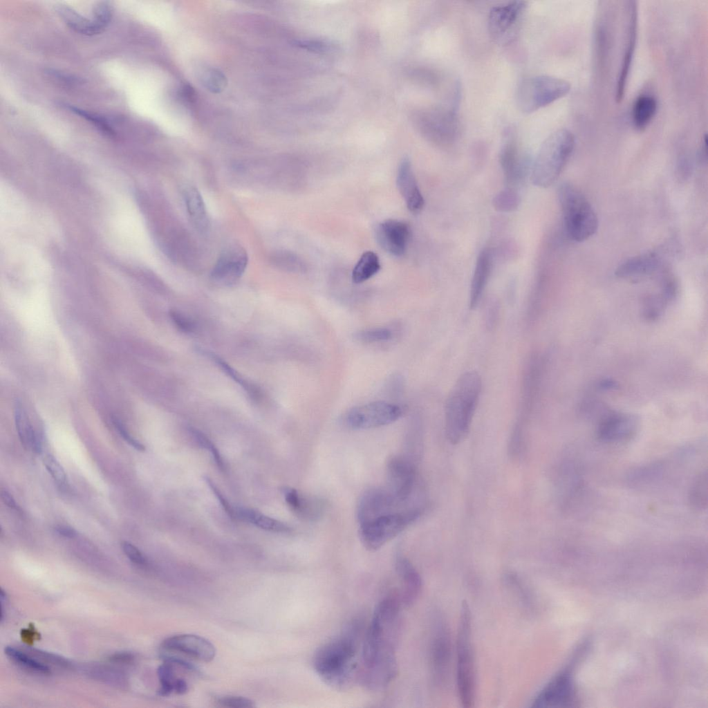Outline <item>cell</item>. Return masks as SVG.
Returning <instances> with one entry per match:
<instances>
[{
    "label": "cell",
    "instance_id": "cell-34",
    "mask_svg": "<svg viewBox=\"0 0 708 708\" xmlns=\"http://www.w3.org/2000/svg\"><path fill=\"white\" fill-rule=\"evenodd\" d=\"M203 353L207 354V355H208L229 377L241 386L251 399L258 400L261 398V392L257 385L245 380L236 370H234L219 356L207 351H203Z\"/></svg>",
    "mask_w": 708,
    "mask_h": 708
},
{
    "label": "cell",
    "instance_id": "cell-55",
    "mask_svg": "<svg viewBox=\"0 0 708 708\" xmlns=\"http://www.w3.org/2000/svg\"><path fill=\"white\" fill-rule=\"evenodd\" d=\"M94 671H95V673H94L95 676H97L100 679H102L103 680L109 682H115L117 679H115V678H119L120 676L121 675L118 673L116 671H113L111 669H106L104 667H97V669H94Z\"/></svg>",
    "mask_w": 708,
    "mask_h": 708
},
{
    "label": "cell",
    "instance_id": "cell-59",
    "mask_svg": "<svg viewBox=\"0 0 708 708\" xmlns=\"http://www.w3.org/2000/svg\"><path fill=\"white\" fill-rule=\"evenodd\" d=\"M188 691V684L187 682L183 678H177L174 682V692L182 695L185 694Z\"/></svg>",
    "mask_w": 708,
    "mask_h": 708
},
{
    "label": "cell",
    "instance_id": "cell-49",
    "mask_svg": "<svg viewBox=\"0 0 708 708\" xmlns=\"http://www.w3.org/2000/svg\"><path fill=\"white\" fill-rule=\"evenodd\" d=\"M121 546L126 556L133 563L142 566L147 565L146 558L134 545L128 541H123Z\"/></svg>",
    "mask_w": 708,
    "mask_h": 708
},
{
    "label": "cell",
    "instance_id": "cell-1",
    "mask_svg": "<svg viewBox=\"0 0 708 708\" xmlns=\"http://www.w3.org/2000/svg\"><path fill=\"white\" fill-rule=\"evenodd\" d=\"M402 604L389 596L375 606L362 640L359 678L368 689L380 691L398 673L396 652L400 637Z\"/></svg>",
    "mask_w": 708,
    "mask_h": 708
},
{
    "label": "cell",
    "instance_id": "cell-11",
    "mask_svg": "<svg viewBox=\"0 0 708 708\" xmlns=\"http://www.w3.org/2000/svg\"><path fill=\"white\" fill-rule=\"evenodd\" d=\"M424 122L428 136L442 146L452 144L460 133L456 106L434 109L426 115Z\"/></svg>",
    "mask_w": 708,
    "mask_h": 708
},
{
    "label": "cell",
    "instance_id": "cell-31",
    "mask_svg": "<svg viewBox=\"0 0 708 708\" xmlns=\"http://www.w3.org/2000/svg\"><path fill=\"white\" fill-rule=\"evenodd\" d=\"M658 108L656 99L647 94L641 95L634 102L632 108V122L640 131L644 129L654 118Z\"/></svg>",
    "mask_w": 708,
    "mask_h": 708
},
{
    "label": "cell",
    "instance_id": "cell-19",
    "mask_svg": "<svg viewBox=\"0 0 708 708\" xmlns=\"http://www.w3.org/2000/svg\"><path fill=\"white\" fill-rule=\"evenodd\" d=\"M628 3L626 39L615 86V99L618 102H621L624 97L637 40V10L636 2L628 1Z\"/></svg>",
    "mask_w": 708,
    "mask_h": 708
},
{
    "label": "cell",
    "instance_id": "cell-33",
    "mask_svg": "<svg viewBox=\"0 0 708 708\" xmlns=\"http://www.w3.org/2000/svg\"><path fill=\"white\" fill-rule=\"evenodd\" d=\"M381 268L377 254L373 251L364 252L360 257L352 271V281L361 283L376 274Z\"/></svg>",
    "mask_w": 708,
    "mask_h": 708
},
{
    "label": "cell",
    "instance_id": "cell-48",
    "mask_svg": "<svg viewBox=\"0 0 708 708\" xmlns=\"http://www.w3.org/2000/svg\"><path fill=\"white\" fill-rule=\"evenodd\" d=\"M169 317L175 326L184 333H191L195 329V324L189 318L176 310H170Z\"/></svg>",
    "mask_w": 708,
    "mask_h": 708
},
{
    "label": "cell",
    "instance_id": "cell-24",
    "mask_svg": "<svg viewBox=\"0 0 708 708\" xmlns=\"http://www.w3.org/2000/svg\"><path fill=\"white\" fill-rule=\"evenodd\" d=\"M282 493L291 510L303 520L315 521L324 513L325 503L317 497L305 496L289 487H283Z\"/></svg>",
    "mask_w": 708,
    "mask_h": 708
},
{
    "label": "cell",
    "instance_id": "cell-50",
    "mask_svg": "<svg viewBox=\"0 0 708 708\" xmlns=\"http://www.w3.org/2000/svg\"><path fill=\"white\" fill-rule=\"evenodd\" d=\"M113 423L118 431L120 435L124 438V440L129 443L131 447L137 449L138 451H143L145 449V446L137 440L136 438L131 436L130 433L127 430L122 422L116 418H113Z\"/></svg>",
    "mask_w": 708,
    "mask_h": 708
},
{
    "label": "cell",
    "instance_id": "cell-51",
    "mask_svg": "<svg viewBox=\"0 0 708 708\" xmlns=\"http://www.w3.org/2000/svg\"><path fill=\"white\" fill-rule=\"evenodd\" d=\"M30 653H32L35 655H38L39 658H41V659L47 660L48 662H50V663H53V664H57V665H59L61 667H68L69 666V664H70L69 662L66 659H64V658H62L60 656H58L57 655H54V654H52V653H46V652H44V651H41L38 650V649H30Z\"/></svg>",
    "mask_w": 708,
    "mask_h": 708
},
{
    "label": "cell",
    "instance_id": "cell-36",
    "mask_svg": "<svg viewBox=\"0 0 708 708\" xmlns=\"http://www.w3.org/2000/svg\"><path fill=\"white\" fill-rule=\"evenodd\" d=\"M4 651L13 661L29 670L43 674L50 673L49 667L46 664L37 661L28 654H26L17 649L12 646H6Z\"/></svg>",
    "mask_w": 708,
    "mask_h": 708
},
{
    "label": "cell",
    "instance_id": "cell-9",
    "mask_svg": "<svg viewBox=\"0 0 708 708\" xmlns=\"http://www.w3.org/2000/svg\"><path fill=\"white\" fill-rule=\"evenodd\" d=\"M402 409L395 404L376 401L355 407L345 416V422L353 429H368L389 425L402 415Z\"/></svg>",
    "mask_w": 708,
    "mask_h": 708
},
{
    "label": "cell",
    "instance_id": "cell-40",
    "mask_svg": "<svg viewBox=\"0 0 708 708\" xmlns=\"http://www.w3.org/2000/svg\"><path fill=\"white\" fill-rule=\"evenodd\" d=\"M66 108L93 124L96 128L104 133L106 135L111 137L115 136V132L112 127L109 124L106 119L100 115L72 105L66 104Z\"/></svg>",
    "mask_w": 708,
    "mask_h": 708
},
{
    "label": "cell",
    "instance_id": "cell-10",
    "mask_svg": "<svg viewBox=\"0 0 708 708\" xmlns=\"http://www.w3.org/2000/svg\"><path fill=\"white\" fill-rule=\"evenodd\" d=\"M400 502L386 487H371L363 492L357 505L356 515L359 525L379 516L409 508Z\"/></svg>",
    "mask_w": 708,
    "mask_h": 708
},
{
    "label": "cell",
    "instance_id": "cell-35",
    "mask_svg": "<svg viewBox=\"0 0 708 708\" xmlns=\"http://www.w3.org/2000/svg\"><path fill=\"white\" fill-rule=\"evenodd\" d=\"M707 473L705 471L697 477L689 492L690 504L696 510H703L707 508Z\"/></svg>",
    "mask_w": 708,
    "mask_h": 708
},
{
    "label": "cell",
    "instance_id": "cell-45",
    "mask_svg": "<svg viewBox=\"0 0 708 708\" xmlns=\"http://www.w3.org/2000/svg\"><path fill=\"white\" fill-rule=\"evenodd\" d=\"M216 702L220 706L232 708H250L255 706L254 702L241 696H225L218 698Z\"/></svg>",
    "mask_w": 708,
    "mask_h": 708
},
{
    "label": "cell",
    "instance_id": "cell-20",
    "mask_svg": "<svg viewBox=\"0 0 708 708\" xmlns=\"http://www.w3.org/2000/svg\"><path fill=\"white\" fill-rule=\"evenodd\" d=\"M638 421L635 416L611 412L602 416L599 422L597 438L606 442H620L630 438L635 433Z\"/></svg>",
    "mask_w": 708,
    "mask_h": 708
},
{
    "label": "cell",
    "instance_id": "cell-6",
    "mask_svg": "<svg viewBox=\"0 0 708 708\" xmlns=\"http://www.w3.org/2000/svg\"><path fill=\"white\" fill-rule=\"evenodd\" d=\"M456 681L460 701L472 707L475 698V663L472 642V615L468 604L461 605L456 640Z\"/></svg>",
    "mask_w": 708,
    "mask_h": 708
},
{
    "label": "cell",
    "instance_id": "cell-56",
    "mask_svg": "<svg viewBox=\"0 0 708 708\" xmlns=\"http://www.w3.org/2000/svg\"><path fill=\"white\" fill-rule=\"evenodd\" d=\"M55 530L58 534L64 537L71 539L77 536L76 531L73 528L66 525H57L55 528Z\"/></svg>",
    "mask_w": 708,
    "mask_h": 708
},
{
    "label": "cell",
    "instance_id": "cell-5",
    "mask_svg": "<svg viewBox=\"0 0 708 708\" xmlns=\"http://www.w3.org/2000/svg\"><path fill=\"white\" fill-rule=\"evenodd\" d=\"M558 198L568 236L581 242L593 235L598 227L597 216L585 196L575 186L564 183L559 186Z\"/></svg>",
    "mask_w": 708,
    "mask_h": 708
},
{
    "label": "cell",
    "instance_id": "cell-15",
    "mask_svg": "<svg viewBox=\"0 0 708 708\" xmlns=\"http://www.w3.org/2000/svg\"><path fill=\"white\" fill-rule=\"evenodd\" d=\"M545 360L540 353H531L525 364L521 386L522 414L530 413L538 400L544 371Z\"/></svg>",
    "mask_w": 708,
    "mask_h": 708
},
{
    "label": "cell",
    "instance_id": "cell-32",
    "mask_svg": "<svg viewBox=\"0 0 708 708\" xmlns=\"http://www.w3.org/2000/svg\"><path fill=\"white\" fill-rule=\"evenodd\" d=\"M234 510L236 517L253 524L261 529L276 532H288L290 531V528L283 522L266 516L254 510L237 507Z\"/></svg>",
    "mask_w": 708,
    "mask_h": 708
},
{
    "label": "cell",
    "instance_id": "cell-39",
    "mask_svg": "<svg viewBox=\"0 0 708 708\" xmlns=\"http://www.w3.org/2000/svg\"><path fill=\"white\" fill-rule=\"evenodd\" d=\"M157 672L160 683L158 693L161 696H167L174 691L176 678L174 676V664L164 660V663L158 667Z\"/></svg>",
    "mask_w": 708,
    "mask_h": 708
},
{
    "label": "cell",
    "instance_id": "cell-54",
    "mask_svg": "<svg viewBox=\"0 0 708 708\" xmlns=\"http://www.w3.org/2000/svg\"><path fill=\"white\" fill-rule=\"evenodd\" d=\"M295 45L310 50H324L329 48V44L319 40H297Z\"/></svg>",
    "mask_w": 708,
    "mask_h": 708
},
{
    "label": "cell",
    "instance_id": "cell-58",
    "mask_svg": "<svg viewBox=\"0 0 708 708\" xmlns=\"http://www.w3.org/2000/svg\"><path fill=\"white\" fill-rule=\"evenodd\" d=\"M1 499L3 503L12 509L17 508V505L12 496L6 490L1 491Z\"/></svg>",
    "mask_w": 708,
    "mask_h": 708
},
{
    "label": "cell",
    "instance_id": "cell-60",
    "mask_svg": "<svg viewBox=\"0 0 708 708\" xmlns=\"http://www.w3.org/2000/svg\"><path fill=\"white\" fill-rule=\"evenodd\" d=\"M599 386L602 389H614L617 386V384L615 382H614L613 381H611V380H606L602 381L600 382V384H599Z\"/></svg>",
    "mask_w": 708,
    "mask_h": 708
},
{
    "label": "cell",
    "instance_id": "cell-57",
    "mask_svg": "<svg viewBox=\"0 0 708 708\" xmlns=\"http://www.w3.org/2000/svg\"><path fill=\"white\" fill-rule=\"evenodd\" d=\"M182 97L189 102H194L196 100V92L189 84H185L180 91Z\"/></svg>",
    "mask_w": 708,
    "mask_h": 708
},
{
    "label": "cell",
    "instance_id": "cell-42",
    "mask_svg": "<svg viewBox=\"0 0 708 708\" xmlns=\"http://www.w3.org/2000/svg\"><path fill=\"white\" fill-rule=\"evenodd\" d=\"M392 337L391 331L386 328H372L360 330L354 334L357 341L374 343L387 341Z\"/></svg>",
    "mask_w": 708,
    "mask_h": 708
},
{
    "label": "cell",
    "instance_id": "cell-7",
    "mask_svg": "<svg viewBox=\"0 0 708 708\" xmlns=\"http://www.w3.org/2000/svg\"><path fill=\"white\" fill-rule=\"evenodd\" d=\"M570 90L569 82L559 77H529L522 80L518 85L516 103L521 111L530 113L564 97Z\"/></svg>",
    "mask_w": 708,
    "mask_h": 708
},
{
    "label": "cell",
    "instance_id": "cell-2",
    "mask_svg": "<svg viewBox=\"0 0 708 708\" xmlns=\"http://www.w3.org/2000/svg\"><path fill=\"white\" fill-rule=\"evenodd\" d=\"M357 625L351 624L346 631L319 648L313 656L315 673L335 689H345L359 678Z\"/></svg>",
    "mask_w": 708,
    "mask_h": 708
},
{
    "label": "cell",
    "instance_id": "cell-52",
    "mask_svg": "<svg viewBox=\"0 0 708 708\" xmlns=\"http://www.w3.org/2000/svg\"><path fill=\"white\" fill-rule=\"evenodd\" d=\"M205 479L207 485L210 487L212 492L214 493L215 496L219 501L223 509L227 512V514L231 518H236L234 508L231 507L227 501L225 499V497L223 496V494L221 493V492L218 490V489L215 486V485L210 479H209L207 477H206Z\"/></svg>",
    "mask_w": 708,
    "mask_h": 708
},
{
    "label": "cell",
    "instance_id": "cell-38",
    "mask_svg": "<svg viewBox=\"0 0 708 708\" xmlns=\"http://www.w3.org/2000/svg\"><path fill=\"white\" fill-rule=\"evenodd\" d=\"M201 80L204 86L212 93H221L227 85L225 75L218 69L209 68L201 75Z\"/></svg>",
    "mask_w": 708,
    "mask_h": 708
},
{
    "label": "cell",
    "instance_id": "cell-53",
    "mask_svg": "<svg viewBox=\"0 0 708 708\" xmlns=\"http://www.w3.org/2000/svg\"><path fill=\"white\" fill-rule=\"evenodd\" d=\"M108 660L111 662L118 664H129L134 662L135 655L127 651L117 652L111 655Z\"/></svg>",
    "mask_w": 708,
    "mask_h": 708
},
{
    "label": "cell",
    "instance_id": "cell-25",
    "mask_svg": "<svg viewBox=\"0 0 708 708\" xmlns=\"http://www.w3.org/2000/svg\"><path fill=\"white\" fill-rule=\"evenodd\" d=\"M500 164L508 185L517 183L523 171L524 159L514 136L507 134L499 153Z\"/></svg>",
    "mask_w": 708,
    "mask_h": 708
},
{
    "label": "cell",
    "instance_id": "cell-12",
    "mask_svg": "<svg viewBox=\"0 0 708 708\" xmlns=\"http://www.w3.org/2000/svg\"><path fill=\"white\" fill-rule=\"evenodd\" d=\"M386 488L402 503L410 499L415 488L416 472L413 464L402 456H393L386 465Z\"/></svg>",
    "mask_w": 708,
    "mask_h": 708
},
{
    "label": "cell",
    "instance_id": "cell-14",
    "mask_svg": "<svg viewBox=\"0 0 708 708\" xmlns=\"http://www.w3.org/2000/svg\"><path fill=\"white\" fill-rule=\"evenodd\" d=\"M451 656L449 630L443 621L437 623L430 645V665L436 683L442 684L448 678Z\"/></svg>",
    "mask_w": 708,
    "mask_h": 708
},
{
    "label": "cell",
    "instance_id": "cell-44",
    "mask_svg": "<svg viewBox=\"0 0 708 708\" xmlns=\"http://www.w3.org/2000/svg\"><path fill=\"white\" fill-rule=\"evenodd\" d=\"M44 465L59 485H64L66 483V475L59 461L52 455L47 454L43 459Z\"/></svg>",
    "mask_w": 708,
    "mask_h": 708
},
{
    "label": "cell",
    "instance_id": "cell-21",
    "mask_svg": "<svg viewBox=\"0 0 708 708\" xmlns=\"http://www.w3.org/2000/svg\"><path fill=\"white\" fill-rule=\"evenodd\" d=\"M376 239L386 252L400 257L404 254L410 236L407 223L396 219H388L380 223L375 230Z\"/></svg>",
    "mask_w": 708,
    "mask_h": 708
},
{
    "label": "cell",
    "instance_id": "cell-22",
    "mask_svg": "<svg viewBox=\"0 0 708 708\" xmlns=\"http://www.w3.org/2000/svg\"><path fill=\"white\" fill-rule=\"evenodd\" d=\"M395 570L400 582L398 598L402 606H409L418 597L422 589V579L413 563L405 557L398 555Z\"/></svg>",
    "mask_w": 708,
    "mask_h": 708
},
{
    "label": "cell",
    "instance_id": "cell-17",
    "mask_svg": "<svg viewBox=\"0 0 708 708\" xmlns=\"http://www.w3.org/2000/svg\"><path fill=\"white\" fill-rule=\"evenodd\" d=\"M248 257L240 245L227 247L218 257L210 275L216 281L230 284L239 279L247 267Z\"/></svg>",
    "mask_w": 708,
    "mask_h": 708
},
{
    "label": "cell",
    "instance_id": "cell-28",
    "mask_svg": "<svg viewBox=\"0 0 708 708\" xmlns=\"http://www.w3.org/2000/svg\"><path fill=\"white\" fill-rule=\"evenodd\" d=\"M183 193L187 210L193 225L201 232H206L209 227V219L201 194L193 186L186 187Z\"/></svg>",
    "mask_w": 708,
    "mask_h": 708
},
{
    "label": "cell",
    "instance_id": "cell-4",
    "mask_svg": "<svg viewBox=\"0 0 708 708\" xmlns=\"http://www.w3.org/2000/svg\"><path fill=\"white\" fill-rule=\"evenodd\" d=\"M575 144V136L568 129H558L549 135L534 160L531 171L532 184L542 188L552 185L569 160Z\"/></svg>",
    "mask_w": 708,
    "mask_h": 708
},
{
    "label": "cell",
    "instance_id": "cell-18",
    "mask_svg": "<svg viewBox=\"0 0 708 708\" xmlns=\"http://www.w3.org/2000/svg\"><path fill=\"white\" fill-rule=\"evenodd\" d=\"M161 648L167 652L185 654L205 662L212 661L216 655V649L209 640L192 634L169 637L162 642Z\"/></svg>",
    "mask_w": 708,
    "mask_h": 708
},
{
    "label": "cell",
    "instance_id": "cell-46",
    "mask_svg": "<svg viewBox=\"0 0 708 708\" xmlns=\"http://www.w3.org/2000/svg\"><path fill=\"white\" fill-rule=\"evenodd\" d=\"M517 205L518 196L510 190L501 192L495 198L494 206L500 211L512 210Z\"/></svg>",
    "mask_w": 708,
    "mask_h": 708
},
{
    "label": "cell",
    "instance_id": "cell-43",
    "mask_svg": "<svg viewBox=\"0 0 708 708\" xmlns=\"http://www.w3.org/2000/svg\"><path fill=\"white\" fill-rule=\"evenodd\" d=\"M189 431L201 447L209 450L218 467L223 469L224 465L222 457L212 441L203 432L195 428H189Z\"/></svg>",
    "mask_w": 708,
    "mask_h": 708
},
{
    "label": "cell",
    "instance_id": "cell-30",
    "mask_svg": "<svg viewBox=\"0 0 708 708\" xmlns=\"http://www.w3.org/2000/svg\"><path fill=\"white\" fill-rule=\"evenodd\" d=\"M55 10L66 24L76 32L85 35H94L102 32L93 19L84 17L66 5L57 4Z\"/></svg>",
    "mask_w": 708,
    "mask_h": 708
},
{
    "label": "cell",
    "instance_id": "cell-47",
    "mask_svg": "<svg viewBox=\"0 0 708 708\" xmlns=\"http://www.w3.org/2000/svg\"><path fill=\"white\" fill-rule=\"evenodd\" d=\"M499 313V304L496 300L490 301L484 311V322L487 330H492L496 326Z\"/></svg>",
    "mask_w": 708,
    "mask_h": 708
},
{
    "label": "cell",
    "instance_id": "cell-23",
    "mask_svg": "<svg viewBox=\"0 0 708 708\" xmlns=\"http://www.w3.org/2000/svg\"><path fill=\"white\" fill-rule=\"evenodd\" d=\"M396 183L408 209L413 213L420 212L425 201L408 158H404L400 163Z\"/></svg>",
    "mask_w": 708,
    "mask_h": 708
},
{
    "label": "cell",
    "instance_id": "cell-16",
    "mask_svg": "<svg viewBox=\"0 0 708 708\" xmlns=\"http://www.w3.org/2000/svg\"><path fill=\"white\" fill-rule=\"evenodd\" d=\"M526 7L525 1H514L493 7L489 12L487 28L492 37L506 39L519 21Z\"/></svg>",
    "mask_w": 708,
    "mask_h": 708
},
{
    "label": "cell",
    "instance_id": "cell-3",
    "mask_svg": "<svg viewBox=\"0 0 708 708\" xmlns=\"http://www.w3.org/2000/svg\"><path fill=\"white\" fill-rule=\"evenodd\" d=\"M481 391V377L474 371L463 373L453 386L445 407V429L450 443H459L467 434Z\"/></svg>",
    "mask_w": 708,
    "mask_h": 708
},
{
    "label": "cell",
    "instance_id": "cell-29",
    "mask_svg": "<svg viewBox=\"0 0 708 708\" xmlns=\"http://www.w3.org/2000/svg\"><path fill=\"white\" fill-rule=\"evenodd\" d=\"M15 422L21 444L34 452L39 454L41 451V441L31 425L25 409L20 403H17L15 409Z\"/></svg>",
    "mask_w": 708,
    "mask_h": 708
},
{
    "label": "cell",
    "instance_id": "cell-41",
    "mask_svg": "<svg viewBox=\"0 0 708 708\" xmlns=\"http://www.w3.org/2000/svg\"><path fill=\"white\" fill-rule=\"evenodd\" d=\"M93 21L98 28L103 32L111 21L113 15V7L110 1H103L96 3L93 8Z\"/></svg>",
    "mask_w": 708,
    "mask_h": 708
},
{
    "label": "cell",
    "instance_id": "cell-13",
    "mask_svg": "<svg viewBox=\"0 0 708 708\" xmlns=\"http://www.w3.org/2000/svg\"><path fill=\"white\" fill-rule=\"evenodd\" d=\"M575 691L569 668L558 673L541 689L532 702L534 707H561L574 702Z\"/></svg>",
    "mask_w": 708,
    "mask_h": 708
},
{
    "label": "cell",
    "instance_id": "cell-8",
    "mask_svg": "<svg viewBox=\"0 0 708 708\" xmlns=\"http://www.w3.org/2000/svg\"><path fill=\"white\" fill-rule=\"evenodd\" d=\"M419 507L387 514L359 526L360 539L370 551L380 549L420 516Z\"/></svg>",
    "mask_w": 708,
    "mask_h": 708
},
{
    "label": "cell",
    "instance_id": "cell-37",
    "mask_svg": "<svg viewBox=\"0 0 708 708\" xmlns=\"http://www.w3.org/2000/svg\"><path fill=\"white\" fill-rule=\"evenodd\" d=\"M272 263L287 271L302 272L306 269L304 262L295 254L280 250L274 252L271 257Z\"/></svg>",
    "mask_w": 708,
    "mask_h": 708
},
{
    "label": "cell",
    "instance_id": "cell-27",
    "mask_svg": "<svg viewBox=\"0 0 708 708\" xmlns=\"http://www.w3.org/2000/svg\"><path fill=\"white\" fill-rule=\"evenodd\" d=\"M662 263L658 254L646 252L626 260L618 266L615 274L620 278L638 279L654 273Z\"/></svg>",
    "mask_w": 708,
    "mask_h": 708
},
{
    "label": "cell",
    "instance_id": "cell-26",
    "mask_svg": "<svg viewBox=\"0 0 708 708\" xmlns=\"http://www.w3.org/2000/svg\"><path fill=\"white\" fill-rule=\"evenodd\" d=\"M492 268V254L490 248H483L479 253L469 292V308L475 309L480 304Z\"/></svg>",
    "mask_w": 708,
    "mask_h": 708
}]
</instances>
